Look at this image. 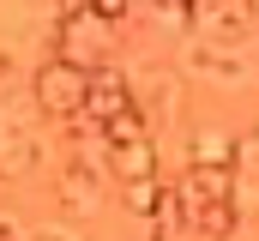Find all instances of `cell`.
<instances>
[{"mask_svg": "<svg viewBox=\"0 0 259 241\" xmlns=\"http://www.w3.org/2000/svg\"><path fill=\"white\" fill-rule=\"evenodd\" d=\"M84 85H91V66H78V60H42L36 66V78H30V97H36V109L49 120H72L78 109H84Z\"/></svg>", "mask_w": 259, "mask_h": 241, "instance_id": "cell-1", "label": "cell"}, {"mask_svg": "<svg viewBox=\"0 0 259 241\" xmlns=\"http://www.w3.org/2000/svg\"><path fill=\"white\" fill-rule=\"evenodd\" d=\"M187 18H193L199 36L229 43V36H241V30L259 24V0H187Z\"/></svg>", "mask_w": 259, "mask_h": 241, "instance_id": "cell-2", "label": "cell"}, {"mask_svg": "<svg viewBox=\"0 0 259 241\" xmlns=\"http://www.w3.org/2000/svg\"><path fill=\"white\" fill-rule=\"evenodd\" d=\"M55 55L78 60V66H91V60H103V49H109V18L91 6V12H72V18H61L55 24Z\"/></svg>", "mask_w": 259, "mask_h": 241, "instance_id": "cell-3", "label": "cell"}, {"mask_svg": "<svg viewBox=\"0 0 259 241\" xmlns=\"http://www.w3.org/2000/svg\"><path fill=\"white\" fill-rule=\"evenodd\" d=\"M127 103H139L133 97V78L115 66V60H91V85H84V115H97V120H109V115H121Z\"/></svg>", "mask_w": 259, "mask_h": 241, "instance_id": "cell-4", "label": "cell"}, {"mask_svg": "<svg viewBox=\"0 0 259 241\" xmlns=\"http://www.w3.org/2000/svg\"><path fill=\"white\" fill-rule=\"evenodd\" d=\"M181 199H187V205L235 199V169H229V163H187V175H181Z\"/></svg>", "mask_w": 259, "mask_h": 241, "instance_id": "cell-5", "label": "cell"}, {"mask_svg": "<svg viewBox=\"0 0 259 241\" xmlns=\"http://www.w3.org/2000/svg\"><path fill=\"white\" fill-rule=\"evenodd\" d=\"M187 235H205V241L241 235V205H235V199H205V205H187Z\"/></svg>", "mask_w": 259, "mask_h": 241, "instance_id": "cell-6", "label": "cell"}, {"mask_svg": "<svg viewBox=\"0 0 259 241\" xmlns=\"http://www.w3.org/2000/svg\"><path fill=\"white\" fill-rule=\"evenodd\" d=\"M133 97L145 103L151 120H175V109H181V91H175L169 72H145V78H133Z\"/></svg>", "mask_w": 259, "mask_h": 241, "instance_id": "cell-7", "label": "cell"}, {"mask_svg": "<svg viewBox=\"0 0 259 241\" xmlns=\"http://www.w3.org/2000/svg\"><path fill=\"white\" fill-rule=\"evenodd\" d=\"M109 169H115L121 181L157 175V151H151V133H145V139H127V145H109Z\"/></svg>", "mask_w": 259, "mask_h": 241, "instance_id": "cell-8", "label": "cell"}, {"mask_svg": "<svg viewBox=\"0 0 259 241\" xmlns=\"http://www.w3.org/2000/svg\"><path fill=\"white\" fill-rule=\"evenodd\" d=\"M151 235H163V241L187 235V199H181V187H163V193H157V205H151Z\"/></svg>", "mask_w": 259, "mask_h": 241, "instance_id": "cell-9", "label": "cell"}, {"mask_svg": "<svg viewBox=\"0 0 259 241\" xmlns=\"http://www.w3.org/2000/svg\"><path fill=\"white\" fill-rule=\"evenodd\" d=\"M187 66H199V72H211V78H241V72H247V60L223 55L217 43H193V49H187Z\"/></svg>", "mask_w": 259, "mask_h": 241, "instance_id": "cell-10", "label": "cell"}, {"mask_svg": "<svg viewBox=\"0 0 259 241\" xmlns=\"http://www.w3.org/2000/svg\"><path fill=\"white\" fill-rule=\"evenodd\" d=\"M187 163H229V169H235V139L205 127V133H193V151H187Z\"/></svg>", "mask_w": 259, "mask_h": 241, "instance_id": "cell-11", "label": "cell"}, {"mask_svg": "<svg viewBox=\"0 0 259 241\" xmlns=\"http://www.w3.org/2000/svg\"><path fill=\"white\" fill-rule=\"evenodd\" d=\"M61 205H66V211H78V217L97 211V181L84 175V169H66V175H61Z\"/></svg>", "mask_w": 259, "mask_h": 241, "instance_id": "cell-12", "label": "cell"}, {"mask_svg": "<svg viewBox=\"0 0 259 241\" xmlns=\"http://www.w3.org/2000/svg\"><path fill=\"white\" fill-rule=\"evenodd\" d=\"M157 193H163V181H157V175H139V181H127V211H133V217H151Z\"/></svg>", "mask_w": 259, "mask_h": 241, "instance_id": "cell-13", "label": "cell"}, {"mask_svg": "<svg viewBox=\"0 0 259 241\" xmlns=\"http://www.w3.org/2000/svg\"><path fill=\"white\" fill-rule=\"evenodd\" d=\"M235 175H259V133L235 139Z\"/></svg>", "mask_w": 259, "mask_h": 241, "instance_id": "cell-14", "label": "cell"}, {"mask_svg": "<svg viewBox=\"0 0 259 241\" xmlns=\"http://www.w3.org/2000/svg\"><path fill=\"white\" fill-rule=\"evenodd\" d=\"M91 6H97V12H103L109 24H121V18L133 12V0H91Z\"/></svg>", "mask_w": 259, "mask_h": 241, "instance_id": "cell-15", "label": "cell"}, {"mask_svg": "<svg viewBox=\"0 0 259 241\" xmlns=\"http://www.w3.org/2000/svg\"><path fill=\"white\" fill-rule=\"evenodd\" d=\"M12 235H24V223L18 217H0V241H12Z\"/></svg>", "mask_w": 259, "mask_h": 241, "instance_id": "cell-16", "label": "cell"}, {"mask_svg": "<svg viewBox=\"0 0 259 241\" xmlns=\"http://www.w3.org/2000/svg\"><path fill=\"white\" fill-rule=\"evenodd\" d=\"M72 12H91V0H61V18H72Z\"/></svg>", "mask_w": 259, "mask_h": 241, "instance_id": "cell-17", "label": "cell"}, {"mask_svg": "<svg viewBox=\"0 0 259 241\" xmlns=\"http://www.w3.org/2000/svg\"><path fill=\"white\" fill-rule=\"evenodd\" d=\"M247 72H259V49H253V60H247Z\"/></svg>", "mask_w": 259, "mask_h": 241, "instance_id": "cell-18", "label": "cell"}, {"mask_svg": "<svg viewBox=\"0 0 259 241\" xmlns=\"http://www.w3.org/2000/svg\"><path fill=\"white\" fill-rule=\"evenodd\" d=\"M169 6H187V0H169Z\"/></svg>", "mask_w": 259, "mask_h": 241, "instance_id": "cell-19", "label": "cell"}, {"mask_svg": "<svg viewBox=\"0 0 259 241\" xmlns=\"http://www.w3.org/2000/svg\"><path fill=\"white\" fill-rule=\"evenodd\" d=\"M0 133H6V120H0Z\"/></svg>", "mask_w": 259, "mask_h": 241, "instance_id": "cell-20", "label": "cell"}]
</instances>
